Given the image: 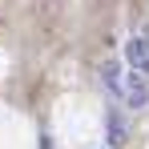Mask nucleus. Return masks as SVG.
I'll list each match as a JSON object with an SVG mask.
<instances>
[{"mask_svg": "<svg viewBox=\"0 0 149 149\" xmlns=\"http://www.w3.org/2000/svg\"><path fill=\"white\" fill-rule=\"evenodd\" d=\"M105 81H109V89H113L129 109H145V105H149V73L109 65V69H105Z\"/></svg>", "mask_w": 149, "mask_h": 149, "instance_id": "1", "label": "nucleus"}, {"mask_svg": "<svg viewBox=\"0 0 149 149\" xmlns=\"http://www.w3.org/2000/svg\"><path fill=\"white\" fill-rule=\"evenodd\" d=\"M125 56H129L133 69L149 73V40H129V45H125Z\"/></svg>", "mask_w": 149, "mask_h": 149, "instance_id": "2", "label": "nucleus"}, {"mask_svg": "<svg viewBox=\"0 0 149 149\" xmlns=\"http://www.w3.org/2000/svg\"><path fill=\"white\" fill-rule=\"evenodd\" d=\"M109 133H113V141L121 145V137H125V125H117V121H113V125H109Z\"/></svg>", "mask_w": 149, "mask_h": 149, "instance_id": "3", "label": "nucleus"}]
</instances>
